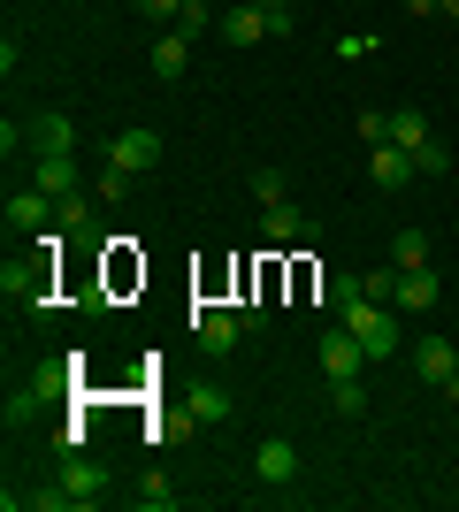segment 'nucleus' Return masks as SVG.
<instances>
[{
	"instance_id": "nucleus-17",
	"label": "nucleus",
	"mask_w": 459,
	"mask_h": 512,
	"mask_svg": "<svg viewBox=\"0 0 459 512\" xmlns=\"http://www.w3.org/2000/svg\"><path fill=\"white\" fill-rule=\"evenodd\" d=\"M261 237L268 245H299V237H314V230H306V214L284 199V207H261Z\"/></svg>"
},
{
	"instance_id": "nucleus-13",
	"label": "nucleus",
	"mask_w": 459,
	"mask_h": 512,
	"mask_svg": "<svg viewBox=\"0 0 459 512\" xmlns=\"http://www.w3.org/2000/svg\"><path fill=\"white\" fill-rule=\"evenodd\" d=\"M452 367H459V344H452V337H421V344H414V375H421L429 390H444V375H452Z\"/></svg>"
},
{
	"instance_id": "nucleus-25",
	"label": "nucleus",
	"mask_w": 459,
	"mask_h": 512,
	"mask_svg": "<svg viewBox=\"0 0 459 512\" xmlns=\"http://www.w3.org/2000/svg\"><path fill=\"white\" fill-rule=\"evenodd\" d=\"M360 291H368L375 306H398V268H391V260H383L375 276H360Z\"/></svg>"
},
{
	"instance_id": "nucleus-14",
	"label": "nucleus",
	"mask_w": 459,
	"mask_h": 512,
	"mask_svg": "<svg viewBox=\"0 0 459 512\" xmlns=\"http://www.w3.org/2000/svg\"><path fill=\"white\" fill-rule=\"evenodd\" d=\"M230 413H238V398H230L222 383H199L192 398H184V421H199V428H222Z\"/></svg>"
},
{
	"instance_id": "nucleus-12",
	"label": "nucleus",
	"mask_w": 459,
	"mask_h": 512,
	"mask_svg": "<svg viewBox=\"0 0 459 512\" xmlns=\"http://www.w3.org/2000/svg\"><path fill=\"white\" fill-rule=\"evenodd\" d=\"M46 222H54V199H46L39 184H31V192H16V199H8V237H39Z\"/></svg>"
},
{
	"instance_id": "nucleus-29",
	"label": "nucleus",
	"mask_w": 459,
	"mask_h": 512,
	"mask_svg": "<svg viewBox=\"0 0 459 512\" xmlns=\"http://www.w3.org/2000/svg\"><path fill=\"white\" fill-rule=\"evenodd\" d=\"M138 8H146L153 23H176V16H184V8H192V0H138Z\"/></svg>"
},
{
	"instance_id": "nucleus-28",
	"label": "nucleus",
	"mask_w": 459,
	"mask_h": 512,
	"mask_svg": "<svg viewBox=\"0 0 459 512\" xmlns=\"http://www.w3.org/2000/svg\"><path fill=\"white\" fill-rule=\"evenodd\" d=\"M360 138H368V146H391V115H375V107H368V115H360Z\"/></svg>"
},
{
	"instance_id": "nucleus-26",
	"label": "nucleus",
	"mask_w": 459,
	"mask_h": 512,
	"mask_svg": "<svg viewBox=\"0 0 459 512\" xmlns=\"http://www.w3.org/2000/svg\"><path fill=\"white\" fill-rule=\"evenodd\" d=\"M414 169H421V176H444V169H452V146H444V138H429V146H414Z\"/></svg>"
},
{
	"instance_id": "nucleus-32",
	"label": "nucleus",
	"mask_w": 459,
	"mask_h": 512,
	"mask_svg": "<svg viewBox=\"0 0 459 512\" xmlns=\"http://www.w3.org/2000/svg\"><path fill=\"white\" fill-rule=\"evenodd\" d=\"M245 8H276V0H245Z\"/></svg>"
},
{
	"instance_id": "nucleus-2",
	"label": "nucleus",
	"mask_w": 459,
	"mask_h": 512,
	"mask_svg": "<svg viewBox=\"0 0 459 512\" xmlns=\"http://www.w3.org/2000/svg\"><path fill=\"white\" fill-rule=\"evenodd\" d=\"M0 291H8L23 314H54V253H39V260H8V268H0Z\"/></svg>"
},
{
	"instance_id": "nucleus-27",
	"label": "nucleus",
	"mask_w": 459,
	"mask_h": 512,
	"mask_svg": "<svg viewBox=\"0 0 459 512\" xmlns=\"http://www.w3.org/2000/svg\"><path fill=\"white\" fill-rule=\"evenodd\" d=\"M253 199H261V207H284V176L261 169V176H253Z\"/></svg>"
},
{
	"instance_id": "nucleus-11",
	"label": "nucleus",
	"mask_w": 459,
	"mask_h": 512,
	"mask_svg": "<svg viewBox=\"0 0 459 512\" xmlns=\"http://www.w3.org/2000/svg\"><path fill=\"white\" fill-rule=\"evenodd\" d=\"M108 161H115V169H131V176H146L153 161H161V138H153V130H115Z\"/></svg>"
},
{
	"instance_id": "nucleus-21",
	"label": "nucleus",
	"mask_w": 459,
	"mask_h": 512,
	"mask_svg": "<svg viewBox=\"0 0 459 512\" xmlns=\"http://www.w3.org/2000/svg\"><path fill=\"white\" fill-rule=\"evenodd\" d=\"M391 138H398L406 153H414V146H429L437 130H429V115H421V107H398V115H391Z\"/></svg>"
},
{
	"instance_id": "nucleus-23",
	"label": "nucleus",
	"mask_w": 459,
	"mask_h": 512,
	"mask_svg": "<svg viewBox=\"0 0 459 512\" xmlns=\"http://www.w3.org/2000/svg\"><path fill=\"white\" fill-rule=\"evenodd\" d=\"M138 505H146V512H176V482H169V474H146V482H138Z\"/></svg>"
},
{
	"instance_id": "nucleus-33",
	"label": "nucleus",
	"mask_w": 459,
	"mask_h": 512,
	"mask_svg": "<svg viewBox=\"0 0 459 512\" xmlns=\"http://www.w3.org/2000/svg\"><path fill=\"white\" fill-rule=\"evenodd\" d=\"M444 16H459V0H444Z\"/></svg>"
},
{
	"instance_id": "nucleus-8",
	"label": "nucleus",
	"mask_w": 459,
	"mask_h": 512,
	"mask_svg": "<svg viewBox=\"0 0 459 512\" xmlns=\"http://www.w3.org/2000/svg\"><path fill=\"white\" fill-rule=\"evenodd\" d=\"M360 367H368V352H360V337H352L345 321H337V329H322V375H329V383H352Z\"/></svg>"
},
{
	"instance_id": "nucleus-7",
	"label": "nucleus",
	"mask_w": 459,
	"mask_h": 512,
	"mask_svg": "<svg viewBox=\"0 0 459 512\" xmlns=\"http://www.w3.org/2000/svg\"><path fill=\"white\" fill-rule=\"evenodd\" d=\"M253 482H261V490H291V482H299V444L261 436V451H253Z\"/></svg>"
},
{
	"instance_id": "nucleus-24",
	"label": "nucleus",
	"mask_w": 459,
	"mask_h": 512,
	"mask_svg": "<svg viewBox=\"0 0 459 512\" xmlns=\"http://www.w3.org/2000/svg\"><path fill=\"white\" fill-rule=\"evenodd\" d=\"M92 192H100V199L115 207V199H131V192H138V176H131V169H115V161H108V169L92 176Z\"/></svg>"
},
{
	"instance_id": "nucleus-19",
	"label": "nucleus",
	"mask_w": 459,
	"mask_h": 512,
	"mask_svg": "<svg viewBox=\"0 0 459 512\" xmlns=\"http://www.w3.org/2000/svg\"><path fill=\"white\" fill-rule=\"evenodd\" d=\"M54 230L77 237V245H92V237H100V230H92V199L85 192H77V199H54Z\"/></svg>"
},
{
	"instance_id": "nucleus-3",
	"label": "nucleus",
	"mask_w": 459,
	"mask_h": 512,
	"mask_svg": "<svg viewBox=\"0 0 459 512\" xmlns=\"http://www.w3.org/2000/svg\"><path fill=\"white\" fill-rule=\"evenodd\" d=\"M77 367H85L77 352H62V360H46V367H39V375H31L23 390H8V421H23V413H39L46 398H62V390L77 383Z\"/></svg>"
},
{
	"instance_id": "nucleus-10",
	"label": "nucleus",
	"mask_w": 459,
	"mask_h": 512,
	"mask_svg": "<svg viewBox=\"0 0 459 512\" xmlns=\"http://www.w3.org/2000/svg\"><path fill=\"white\" fill-rule=\"evenodd\" d=\"M146 69L153 77H161V85H176V77H184V69H192V31H161V39H153V54H146Z\"/></svg>"
},
{
	"instance_id": "nucleus-31",
	"label": "nucleus",
	"mask_w": 459,
	"mask_h": 512,
	"mask_svg": "<svg viewBox=\"0 0 459 512\" xmlns=\"http://www.w3.org/2000/svg\"><path fill=\"white\" fill-rule=\"evenodd\" d=\"M444 398H452V406H459V367H452V375H444Z\"/></svg>"
},
{
	"instance_id": "nucleus-1",
	"label": "nucleus",
	"mask_w": 459,
	"mask_h": 512,
	"mask_svg": "<svg viewBox=\"0 0 459 512\" xmlns=\"http://www.w3.org/2000/svg\"><path fill=\"white\" fill-rule=\"evenodd\" d=\"M329 314L345 321L352 337H360V352H368V360H391L398 352V321H391V306H375L368 291H360V276H329Z\"/></svg>"
},
{
	"instance_id": "nucleus-9",
	"label": "nucleus",
	"mask_w": 459,
	"mask_h": 512,
	"mask_svg": "<svg viewBox=\"0 0 459 512\" xmlns=\"http://www.w3.org/2000/svg\"><path fill=\"white\" fill-rule=\"evenodd\" d=\"M368 176H375V184H383V192H406V184H421L414 153L398 146V138H391V146H368Z\"/></svg>"
},
{
	"instance_id": "nucleus-22",
	"label": "nucleus",
	"mask_w": 459,
	"mask_h": 512,
	"mask_svg": "<svg viewBox=\"0 0 459 512\" xmlns=\"http://www.w3.org/2000/svg\"><path fill=\"white\" fill-rule=\"evenodd\" d=\"M329 413H337V421H368V390H360V375H352V383H329Z\"/></svg>"
},
{
	"instance_id": "nucleus-6",
	"label": "nucleus",
	"mask_w": 459,
	"mask_h": 512,
	"mask_svg": "<svg viewBox=\"0 0 459 512\" xmlns=\"http://www.w3.org/2000/svg\"><path fill=\"white\" fill-rule=\"evenodd\" d=\"M69 490V505H100V497L115 490V474L100 467V459H85V451H62V474H54Z\"/></svg>"
},
{
	"instance_id": "nucleus-4",
	"label": "nucleus",
	"mask_w": 459,
	"mask_h": 512,
	"mask_svg": "<svg viewBox=\"0 0 459 512\" xmlns=\"http://www.w3.org/2000/svg\"><path fill=\"white\" fill-rule=\"evenodd\" d=\"M222 39L230 46H261V39H291V8L284 0H276V8H230V16H222Z\"/></svg>"
},
{
	"instance_id": "nucleus-15",
	"label": "nucleus",
	"mask_w": 459,
	"mask_h": 512,
	"mask_svg": "<svg viewBox=\"0 0 459 512\" xmlns=\"http://www.w3.org/2000/svg\"><path fill=\"white\" fill-rule=\"evenodd\" d=\"M39 192L46 199H77V153H39Z\"/></svg>"
},
{
	"instance_id": "nucleus-20",
	"label": "nucleus",
	"mask_w": 459,
	"mask_h": 512,
	"mask_svg": "<svg viewBox=\"0 0 459 512\" xmlns=\"http://www.w3.org/2000/svg\"><path fill=\"white\" fill-rule=\"evenodd\" d=\"M391 268L406 276V268H429V230H398L391 237Z\"/></svg>"
},
{
	"instance_id": "nucleus-30",
	"label": "nucleus",
	"mask_w": 459,
	"mask_h": 512,
	"mask_svg": "<svg viewBox=\"0 0 459 512\" xmlns=\"http://www.w3.org/2000/svg\"><path fill=\"white\" fill-rule=\"evenodd\" d=\"M406 16H444V0H406Z\"/></svg>"
},
{
	"instance_id": "nucleus-5",
	"label": "nucleus",
	"mask_w": 459,
	"mask_h": 512,
	"mask_svg": "<svg viewBox=\"0 0 459 512\" xmlns=\"http://www.w3.org/2000/svg\"><path fill=\"white\" fill-rule=\"evenodd\" d=\"M192 337H199V352H207V360H230V352H238V337H245L238 306H199V314H192Z\"/></svg>"
},
{
	"instance_id": "nucleus-18",
	"label": "nucleus",
	"mask_w": 459,
	"mask_h": 512,
	"mask_svg": "<svg viewBox=\"0 0 459 512\" xmlns=\"http://www.w3.org/2000/svg\"><path fill=\"white\" fill-rule=\"evenodd\" d=\"M31 146L39 153H77V123H69V115H31Z\"/></svg>"
},
{
	"instance_id": "nucleus-16",
	"label": "nucleus",
	"mask_w": 459,
	"mask_h": 512,
	"mask_svg": "<svg viewBox=\"0 0 459 512\" xmlns=\"http://www.w3.org/2000/svg\"><path fill=\"white\" fill-rule=\"evenodd\" d=\"M437 299H444V276H437V268H406V276H398V306H414V314H429Z\"/></svg>"
}]
</instances>
